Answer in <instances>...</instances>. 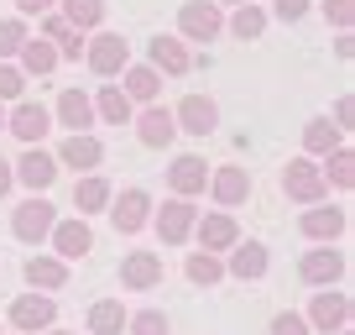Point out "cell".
I'll use <instances>...</instances> for the list:
<instances>
[{
    "mask_svg": "<svg viewBox=\"0 0 355 335\" xmlns=\"http://www.w3.org/2000/svg\"><path fill=\"white\" fill-rule=\"evenodd\" d=\"M53 314H58V304L47 299V293H21V299L11 304V325H16V330H26V335L53 330Z\"/></svg>",
    "mask_w": 355,
    "mask_h": 335,
    "instance_id": "6",
    "label": "cell"
},
{
    "mask_svg": "<svg viewBox=\"0 0 355 335\" xmlns=\"http://www.w3.org/2000/svg\"><path fill=\"white\" fill-rule=\"evenodd\" d=\"M167 183H173L178 199H193V194H204V183H209V173H204V157H173V168H167Z\"/></svg>",
    "mask_w": 355,
    "mask_h": 335,
    "instance_id": "16",
    "label": "cell"
},
{
    "mask_svg": "<svg viewBox=\"0 0 355 335\" xmlns=\"http://www.w3.org/2000/svg\"><path fill=\"white\" fill-rule=\"evenodd\" d=\"M100 157H105V147L100 142H94V136H68V142L63 147H58V163H63V168H84V173H89V168H100Z\"/></svg>",
    "mask_w": 355,
    "mask_h": 335,
    "instance_id": "21",
    "label": "cell"
},
{
    "mask_svg": "<svg viewBox=\"0 0 355 335\" xmlns=\"http://www.w3.org/2000/svg\"><path fill=\"white\" fill-rule=\"evenodd\" d=\"M272 335H309V320H303V314H277V320H272Z\"/></svg>",
    "mask_w": 355,
    "mask_h": 335,
    "instance_id": "39",
    "label": "cell"
},
{
    "mask_svg": "<svg viewBox=\"0 0 355 335\" xmlns=\"http://www.w3.org/2000/svg\"><path fill=\"white\" fill-rule=\"evenodd\" d=\"M73 204H78V215H94V210H105V204H110V183H105L100 173L78 179V183H73Z\"/></svg>",
    "mask_w": 355,
    "mask_h": 335,
    "instance_id": "25",
    "label": "cell"
},
{
    "mask_svg": "<svg viewBox=\"0 0 355 335\" xmlns=\"http://www.w3.org/2000/svg\"><path fill=\"white\" fill-rule=\"evenodd\" d=\"M157 90H162V79H157L152 63L125 68V100H157Z\"/></svg>",
    "mask_w": 355,
    "mask_h": 335,
    "instance_id": "30",
    "label": "cell"
},
{
    "mask_svg": "<svg viewBox=\"0 0 355 335\" xmlns=\"http://www.w3.org/2000/svg\"><path fill=\"white\" fill-rule=\"evenodd\" d=\"M47 241H53L58 262H78V257H89V252H94V231H89L84 220H58Z\"/></svg>",
    "mask_w": 355,
    "mask_h": 335,
    "instance_id": "5",
    "label": "cell"
},
{
    "mask_svg": "<svg viewBox=\"0 0 355 335\" xmlns=\"http://www.w3.org/2000/svg\"><path fill=\"white\" fill-rule=\"evenodd\" d=\"M324 173H319V163L313 157H293L288 168H282V194L288 199H298V204H319L324 199Z\"/></svg>",
    "mask_w": 355,
    "mask_h": 335,
    "instance_id": "1",
    "label": "cell"
},
{
    "mask_svg": "<svg viewBox=\"0 0 355 335\" xmlns=\"http://www.w3.org/2000/svg\"><path fill=\"white\" fill-rule=\"evenodd\" d=\"M319 173H324V183L334 179L340 189H350V183H355V152H350V147H334V152H329V163H324Z\"/></svg>",
    "mask_w": 355,
    "mask_h": 335,
    "instance_id": "33",
    "label": "cell"
},
{
    "mask_svg": "<svg viewBox=\"0 0 355 335\" xmlns=\"http://www.w3.org/2000/svg\"><path fill=\"white\" fill-rule=\"evenodd\" d=\"M209 189H214L220 204H245L251 199V173H245V168H220L209 179Z\"/></svg>",
    "mask_w": 355,
    "mask_h": 335,
    "instance_id": "20",
    "label": "cell"
},
{
    "mask_svg": "<svg viewBox=\"0 0 355 335\" xmlns=\"http://www.w3.org/2000/svg\"><path fill=\"white\" fill-rule=\"evenodd\" d=\"M63 22L73 32H89V26L105 22V0H63Z\"/></svg>",
    "mask_w": 355,
    "mask_h": 335,
    "instance_id": "28",
    "label": "cell"
},
{
    "mask_svg": "<svg viewBox=\"0 0 355 335\" xmlns=\"http://www.w3.org/2000/svg\"><path fill=\"white\" fill-rule=\"evenodd\" d=\"M84 58H89V68H94L100 79H110V74H125V68H131V47H125L115 32H100L94 42L84 47Z\"/></svg>",
    "mask_w": 355,
    "mask_h": 335,
    "instance_id": "4",
    "label": "cell"
},
{
    "mask_svg": "<svg viewBox=\"0 0 355 335\" xmlns=\"http://www.w3.org/2000/svg\"><path fill=\"white\" fill-rule=\"evenodd\" d=\"M193 231H199V252H230L235 241H241V231H235L230 215H204V220H193Z\"/></svg>",
    "mask_w": 355,
    "mask_h": 335,
    "instance_id": "15",
    "label": "cell"
},
{
    "mask_svg": "<svg viewBox=\"0 0 355 335\" xmlns=\"http://www.w3.org/2000/svg\"><path fill=\"white\" fill-rule=\"evenodd\" d=\"M189 278L199 283V288H209V283L225 278V262L214 257V252H193V257H189Z\"/></svg>",
    "mask_w": 355,
    "mask_h": 335,
    "instance_id": "34",
    "label": "cell"
},
{
    "mask_svg": "<svg viewBox=\"0 0 355 335\" xmlns=\"http://www.w3.org/2000/svg\"><path fill=\"white\" fill-rule=\"evenodd\" d=\"M230 32L241 37V42H256V37L266 32V11H261V6H235V16H230Z\"/></svg>",
    "mask_w": 355,
    "mask_h": 335,
    "instance_id": "31",
    "label": "cell"
},
{
    "mask_svg": "<svg viewBox=\"0 0 355 335\" xmlns=\"http://www.w3.org/2000/svg\"><path fill=\"white\" fill-rule=\"evenodd\" d=\"M11 173H16V179H21V183H26L32 194H42L47 183L58 179V157H47L42 147H26V152H21V163H16Z\"/></svg>",
    "mask_w": 355,
    "mask_h": 335,
    "instance_id": "12",
    "label": "cell"
},
{
    "mask_svg": "<svg viewBox=\"0 0 355 335\" xmlns=\"http://www.w3.org/2000/svg\"><path fill=\"white\" fill-rule=\"evenodd\" d=\"M53 225H58V210L47 199H26V204H16V215H11V231H16V241H26V246H37V241H47L53 236Z\"/></svg>",
    "mask_w": 355,
    "mask_h": 335,
    "instance_id": "2",
    "label": "cell"
},
{
    "mask_svg": "<svg viewBox=\"0 0 355 335\" xmlns=\"http://www.w3.org/2000/svg\"><path fill=\"white\" fill-rule=\"evenodd\" d=\"M125 320H131V314L121 309V299H100L94 309H89V330H94V335H121Z\"/></svg>",
    "mask_w": 355,
    "mask_h": 335,
    "instance_id": "26",
    "label": "cell"
},
{
    "mask_svg": "<svg viewBox=\"0 0 355 335\" xmlns=\"http://www.w3.org/2000/svg\"><path fill=\"white\" fill-rule=\"evenodd\" d=\"M225 272H230V278H245V283H251V278H261V272H266V246L261 241H235L230 246V262H225Z\"/></svg>",
    "mask_w": 355,
    "mask_h": 335,
    "instance_id": "17",
    "label": "cell"
},
{
    "mask_svg": "<svg viewBox=\"0 0 355 335\" xmlns=\"http://www.w3.org/2000/svg\"><path fill=\"white\" fill-rule=\"evenodd\" d=\"M21 6V16H42V11H53V0H16Z\"/></svg>",
    "mask_w": 355,
    "mask_h": 335,
    "instance_id": "41",
    "label": "cell"
},
{
    "mask_svg": "<svg viewBox=\"0 0 355 335\" xmlns=\"http://www.w3.org/2000/svg\"><path fill=\"white\" fill-rule=\"evenodd\" d=\"M298 225H303L309 241H334V236L345 231V210H334V204H329V210H303Z\"/></svg>",
    "mask_w": 355,
    "mask_h": 335,
    "instance_id": "22",
    "label": "cell"
},
{
    "mask_svg": "<svg viewBox=\"0 0 355 335\" xmlns=\"http://www.w3.org/2000/svg\"><path fill=\"white\" fill-rule=\"evenodd\" d=\"M26 42V26L21 22H0V58H16Z\"/></svg>",
    "mask_w": 355,
    "mask_h": 335,
    "instance_id": "36",
    "label": "cell"
},
{
    "mask_svg": "<svg viewBox=\"0 0 355 335\" xmlns=\"http://www.w3.org/2000/svg\"><path fill=\"white\" fill-rule=\"evenodd\" d=\"M6 131H16V136H21V142H26V147H37V142H42L47 131H53V115H47L42 105L21 100V105H16V111H11V115H6Z\"/></svg>",
    "mask_w": 355,
    "mask_h": 335,
    "instance_id": "10",
    "label": "cell"
},
{
    "mask_svg": "<svg viewBox=\"0 0 355 335\" xmlns=\"http://www.w3.org/2000/svg\"><path fill=\"white\" fill-rule=\"evenodd\" d=\"M121 283L131 293L157 288V283H162V257H157V252H131V257L121 262Z\"/></svg>",
    "mask_w": 355,
    "mask_h": 335,
    "instance_id": "11",
    "label": "cell"
},
{
    "mask_svg": "<svg viewBox=\"0 0 355 335\" xmlns=\"http://www.w3.org/2000/svg\"><path fill=\"white\" fill-rule=\"evenodd\" d=\"M58 121H63L73 136H84L89 121H94V100H89V95H78V90H63V95H58Z\"/></svg>",
    "mask_w": 355,
    "mask_h": 335,
    "instance_id": "18",
    "label": "cell"
},
{
    "mask_svg": "<svg viewBox=\"0 0 355 335\" xmlns=\"http://www.w3.org/2000/svg\"><path fill=\"white\" fill-rule=\"evenodd\" d=\"M110 220H115L121 236H136L146 220H152V194H146V189H125L121 199L110 204Z\"/></svg>",
    "mask_w": 355,
    "mask_h": 335,
    "instance_id": "7",
    "label": "cell"
},
{
    "mask_svg": "<svg viewBox=\"0 0 355 335\" xmlns=\"http://www.w3.org/2000/svg\"><path fill=\"white\" fill-rule=\"evenodd\" d=\"M94 111H100L110 126H125V121H131V100H125V90H121V84H105V90H100V100H94Z\"/></svg>",
    "mask_w": 355,
    "mask_h": 335,
    "instance_id": "29",
    "label": "cell"
},
{
    "mask_svg": "<svg viewBox=\"0 0 355 335\" xmlns=\"http://www.w3.org/2000/svg\"><path fill=\"white\" fill-rule=\"evenodd\" d=\"M189 63L193 58H189V47L178 42V37H157L152 42V68L157 74H189Z\"/></svg>",
    "mask_w": 355,
    "mask_h": 335,
    "instance_id": "23",
    "label": "cell"
},
{
    "mask_svg": "<svg viewBox=\"0 0 355 335\" xmlns=\"http://www.w3.org/2000/svg\"><path fill=\"white\" fill-rule=\"evenodd\" d=\"M125 330H131V335H167V314L162 309H141V314L125 320Z\"/></svg>",
    "mask_w": 355,
    "mask_h": 335,
    "instance_id": "35",
    "label": "cell"
},
{
    "mask_svg": "<svg viewBox=\"0 0 355 335\" xmlns=\"http://www.w3.org/2000/svg\"><path fill=\"white\" fill-rule=\"evenodd\" d=\"M235 6H251V0H235Z\"/></svg>",
    "mask_w": 355,
    "mask_h": 335,
    "instance_id": "44",
    "label": "cell"
},
{
    "mask_svg": "<svg viewBox=\"0 0 355 335\" xmlns=\"http://www.w3.org/2000/svg\"><path fill=\"white\" fill-rule=\"evenodd\" d=\"M47 335H68V330H47Z\"/></svg>",
    "mask_w": 355,
    "mask_h": 335,
    "instance_id": "43",
    "label": "cell"
},
{
    "mask_svg": "<svg viewBox=\"0 0 355 335\" xmlns=\"http://www.w3.org/2000/svg\"><path fill=\"white\" fill-rule=\"evenodd\" d=\"M58 68V47L47 37H26L21 42V74H53Z\"/></svg>",
    "mask_w": 355,
    "mask_h": 335,
    "instance_id": "24",
    "label": "cell"
},
{
    "mask_svg": "<svg viewBox=\"0 0 355 335\" xmlns=\"http://www.w3.org/2000/svg\"><path fill=\"white\" fill-rule=\"evenodd\" d=\"M220 6L214 0H189L183 11H178V32L189 37V42H214L220 37Z\"/></svg>",
    "mask_w": 355,
    "mask_h": 335,
    "instance_id": "3",
    "label": "cell"
},
{
    "mask_svg": "<svg viewBox=\"0 0 355 335\" xmlns=\"http://www.w3.org/2000/svg\"><path fill=\"white\" fill-rule=\"evenodd\" d=\"M193 220H199V210H193L189 199H167L162 210H157V236H162L167 246H178V241L193 236Z\"/></svg>",
    "mask_w": 355,
    "mask_h": 335,
    "instance_id": "8",
    "label": "cell"
},
{
    "mask_svg": "<svg viewBox=\"0 0 355 335\" xmlns=\"http://www.w3.org/2000/svg\"><path fill=\"white\" fill-rule=\"evenodd\" d=\"M309 325L313 330H345V325H350V299H345V293H313Z\"/></svg>",
    "mask_w": 355,
    "mask_h": 335,
    "instance_id": "13",
    "label": "cell"
},
{
    "mask_svg": "<svg viewBox=\"0 0 355 335\" xmlns=\"http://www.w3.org/2000/svg\"><path fill=\"white\" fill-rule=\"evenodd\" d=\"M303 147H309L313 157H329L334 147H340V126H329V121H309V126H303Z\"/></svg>",
    "mask_w": 355,
    "mask_h": 335,
    "instance_id": "32",
    "label": "cell"
},
{
    "mask_svg": "<svg viewBox=\"0 0 355 335\" xmlns=\"http://www.w3.org/2000/svg\"><path fill=\"white\" fill-rule=\"evenodd\" d=\"M272 11H277V22H303V16H309V0H272Z\"/></svg>",
    "mask_w": 355,
    "mask_h": 335,
    "instance_id": "40",
    "label": "cell"
},
{
    "mask_svg": "<svg viewBox=\"0 0 355 335\" xmlns=\"http://www.w3.org/2000/svg\"><path fill=\"white\" fill-rule=\"evenodd\" d=\"M26 283H32V288H63V283H68V262L32 257V262H26Z\"/></svg>",
    "mask_w": 355,
    "mask_h": 335,
    "instance_id": "27",
    "label": "cell"
},
{
    "mask_svg": "<svg viewBox=\"0 0 355 335\" xmlns=\"http://www.w3.org/2000/svg\"><path fill=\"white\" fill-rule=\"evenodd\" d=\"M21 90H26V74L11 68V63H0V100H21Z\"/></svg>",
    "mask_w": 355,
    "mask_h": 335,
    "instance_id": "37",
    "label": "cell"
},
{
    "mask_svg": "<svg viewBox=\"0 0 355 335\" xmlns=\"http://www.w3.org/2000/svg\"><path fill=\"white\" fill-rule=\"evenodd\" d=\"M11 183H16V173H11V163H6V157H0V199H6V194H11Z\"/></svg>",
    "mask_w": 355,
    "mask_h": 335,
    "instance_id": "42",
    "label": "cell"
},
{
    "mask_svg": "<svg viewBox=\"0 0 355 335\" xmlns=\"http://www.w3.org/2000/svg\"><path fill=\"white\" fill-rule=\"evenodd\" d=\"M0 126H6V111H0Z\"/></svg>",
    "mask_w": 355,
    "mask_h": 335,
    "instance_id": "45",
    "label": "cell"
},
{
    "mask_svg": "<svg viewBox=\"0 0 355 335\" xmlns=\"http://www.w3.org/2000/svg\"><path fill=\"white\" fill-rule=\"evenodd\" d=\"M298 272H303V283H313V288H329V283L345 278V257L324 246V252H309V257L298 262Z\"/></svg>",
    "mask_w": 355,
    "mask_h": 335,
    "instance_id": "14",
    "label": "cell"
},
{
    "mask_svg": "<svg viewBox=\"0 0 355 335\" xmlns=\"http://www.w3.org/2000/svg\"><path fill=\"white\" fill-rule=\"evenodd\" d=\"M324 16H329L340 32H350V22H355V0H324Z\"/></svg>",
    "mask_w": 355,
    "mask_h": 335,
    "instance_id": "38",
    "label": "cell"
},
{
    "mask_svg": "<svg viewBox=\"0 0 355 335\" xmlns=\"http://www.w3.org/2000/svg\"><path fill=\"white\" fill-rule=\"evenodd\" d=\"M173 126L189 136H209L214 126H220V111H214V100H204V95H189V100L173 111Z\"/></svg>",
    "mask_w": 355,
    "mask_h": 335,
    "instance_id": "9",
    "label": "cell"
},
{
    "mask_svg": "<svg viewBox=\"0 0 355 335\" xmlns=\"http://www.w3.org/2000/svg\"><path fill=\"white\" fill-rule=\"evenodd\" d=\"M136 136H141L146 147H167V142L178 136L173 111H162V105H146V111H141V121H136Z\"/></svg>",
    "mask_w": 355,
    "mask_h": 335,
    "instance_id": "19",
    "label": "cell"
}]
</instances>
